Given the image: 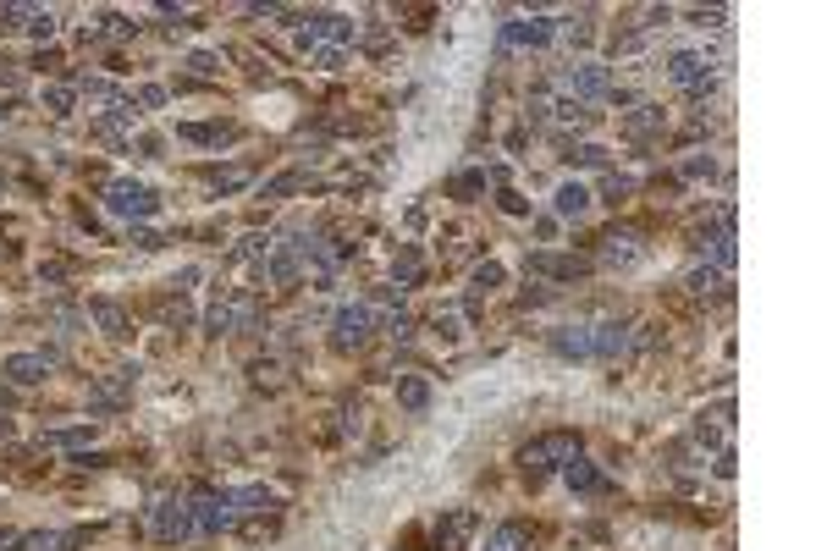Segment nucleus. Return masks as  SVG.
<instances>
[{"label": "nucleus", "mask_w": 827, "mask_h": 551, "mask_svg": "<svg viewBox=\"0 0 827 551\" xmlns=\"http://www.w3.org/2000/svg\"><path fill=\"white\" fill-rule=\"evenodd\" d=\"M551 34H558V22H551V17H519V22H503V34H496V56H508V50H541Z\"/></svg>", "instance_id": "obj_2"}, {"label": "nucleus", "mask_w": 827, "mask_h": 551, "mask_svg": "<svg viewBox=\"0 0 827 551\" xmlns=\"http://www.w3.org/2000/svg\"><path fill=\"white\" fill-rule=\"evenodd\" d=\"M563 89H573L580 99H601V94H612V72L601 61H580V66L563 72Z\"/></svg>", "instance_id": "obj_9"}, {"label": "nucleus", "mask_w": 827, "mask_h": 551, "mask_svg": "<svg viewBox=\"0 0 827 551\" xmlns=\"http://www.w3.org/2000/svg\"><path fill=\"white\" fill-rule=\"evenodd\" d=\"M337 347H359L370 331H375V314H370V304H347V309H337Z\"/></svg>", "instance_id": "obj_12"}, {"label": "nucleus", "mask_w": 827, "mask_h": 551, "mask_svg": "<svg viewBox=\"0 0 827 551\" xmlns=\"http://www.w3.org/2000/svg\"><path fill=\"white\" fill-rule=\"evenodd\" d=\"M138 105H149V111H155V105H166V89H155V83H144V89H138Z\"/></svg>", "instance_id": "obj_41"}, {"label": "nucleus", "mask_w": 827, "mask_h": 551, "mask_svg": "<svg viewBox=\"0 0 827 551\" xmlns=\"http://www.w3.org/2000/svg\"><path fill=\"white\" fill-rule=\"evenodd\" d=\"M667 78L679 89H690V94H706L712 89V61L700 56V50H673L667 56Z\"/></svg>", "instance_id": "obj_5"}, {"label": "nucleus", "mask_w": 827, "mask_h": 551, "mask_svg": "<svg viewBox=\"0 0 827 551\" xmlns=\"http://www.w3.org/2000/svg\"><path fill=\"white\" fill-rule=\"evenodd\" d=\"M392 276H397V287H409V282H419V254H414V248H403V254H397Z\"/></svg>", "instance_id": "obj_29"}, {"label": "nucleus", "mask_w": 827, "mask_h": 551, "mask_svg": "<svg viewBox=\"0 0 827 551\" xmlns=\"http://www.w3.org/2000/svg\"><path fill=\"white\" fill-rule=\"evenodd\" d=\"M573 458H580V436H568V431H551V436H541V441H530L519 453V469L530 474V480H541L546 469H568Z\"/></svg>", "instance_id": "obj_1"}, {"label": "nucleus", "mask_w": 827, "mask_h": 551, "mask_svg": "<svg viewBox=\"0 0 827 551\" xmlns=\"http://www.w3.org/2000/svg\"><path fill=\"white\" fill-rule=\"evenodd\" d=\"M293 188H304V171H287V177H276V182L265 188V198H282V193H293Z\"/></svg>", "instance_id": "obj_35"}, {"label": "nucleus", "mask_w": 827, "mask_h": 551, "mask_svg": "<svg viewBox=\"0 0 827 551\" xmlns=\"http://www.w3.org/2000/svg\"><path fill=\"white\" fill-rule=\"evenodd\" d=\"M474 524H480V518H474L469 508L441 513V518H436V530H431V535H436V551H464V540L474 535Z\"/></svg>", "instance_id": "obj_11"}, {"label": "nucleus", "mask_w": 827, "mask_h": 551, "mask_svg": "<svg viewBox=\"0 0 827 551\" xmlns=\"http://www.w3.org/2000/svg\"><path fill=\"white\" fill-rule=\"evenodd\" d=\"M530 270H541V276H563V282H573V276H585V260H558V254H530Z\"/></svg>", "instance_id": "obj_22"}, {"label": "nucleus", "mask_w": 827, "mask_h": 551, "mask_svg": "<svg viewBox=\"0 0 827 551\" xmlns=\"http://www.w3.org/2000/svg\"><path fill=\"white\" fill-rule=\"evenodd\" d=\"M17 540H22V535H12V530H0V551H17Z\"/></svg>", "instance_id": "obj_46"}, {"label": "nucleus", "mask_w": 827, "mask_h": 551, "mask_svg": "<svg viewBox=\"0 0 827 551\" xmlns=\"http://www.w3.org/2000/svg\"><path fill=\"white\" fill-rule=\"evenodd\" d=\"M72 99H78V89H72V83H50V89H44V111L66 116V111H72Z\"/></svg>", "instance_id": "obj_26"}, {"label": "nucleus", "mask_w": 827, "mask_h": 551, "mask_svg": "<svg viewBox=\"0 0 827 551\" xmlns=\"http://www.w3.org/2000/svg\"><path fill=\"white\" fill-rule=\"evenodd\" d=\"M551 210H558L563 221H580V215L590 210V193H585L580 182H563V188H558V198H551Z\"/></svg>", "instance_id": "obj_19"}, {"label": "nucleus", "mask_w": 827, "mask_h": 551, "mask_svg": "<svg viewBox=\"0 0 827 551\" xmlns=\"http://www.w3.org/2000/svg\"><path fill=\"white\" fill-rule=\"evenodd\" d=\"M227 496H232L238 513H270L276 508V491H265V485H243V491H227Z\"/></svg>", "instance_id": "obj_21"}, {"label": "nucleus", "mask_w": 827, "mask_h": 551, "mask_svg": "<svg viewBox=\"0 0 827 551\" xmlns=\"http://www.w3.org/2000/svg\"><path fill=\"white\" fill-rule=\"evenodd\" d=\"M734 469H739V458L722 446V453H717V474H722V480H734Z\"/></svg>", "instance_id": "obj_42"}, {"label": "nucleus", "mask_w": 827, "mask_h": 551, "mask_svg": "<svg viewBox=\"0 0 827 551\" xmlns=\"http://www.w3.org/2000/svg\"><path fill=\"white\" fill-rule=\"evenodd\" d=\"M635 193V177H607L601 182V198H607V205H618V198H629Z\"/></svg>", "instance_id": "obj_31"}, {"label": "nucleus", "mask_w": 827, "mask_h": 551, "mask_svg": "<svg viewBox=\"0 0 827 551\" xmlns=\"http://www.w3.org/2000/svg\"><path fill=\"white\" fill-rule=\"evenodd\" d=\"M22 28H28L34 39H50L56 34V12H22Z\"/></svg>", "instance_id": "obj_28"}, {"label": "nucleus", "mask_w": 827, "mask_h": 551, "mask_svg": "<svg viewBox=\"0 0 827 551\" xmlns=\"http://www.w3.org/2000/svg\"><path fill=\"white\" fill-rule=\"evenodd\" d=\"M89 314H94L99 325H105L111 337H121V331H128V320H121V309L111 304V298H94V304H89Z\"/></svg>", "instance_id": "obj_24"}, {"label": "nucleus", "mask_w": 827, "mask_h": 551, "mask_svg": "<svg viewBox=\"0 0 827 551\" xmlns=\"http://www.w3.org/2000/svg\"><path fill=\"white\" fill-rule=\"evenodd\" d=\"M503 210H508V215H524V210H530V205H524L519 193H503Z\"/></svg>", "instance_id": "obj_45"}, {"label": "nucleus", "mask_w": 827, "mask_h": 551, "mask_svg": "<svg viewBox=\"0 0 827 551\" xmlns=\"http://www.w3.org/2000/svg\"><path fill=\"white\" fill-rule=\"evenodd\" d=\"M486 551H535V540H530L524 524H496V530L486 535Z\"/></svg>", "instance_id": "obj_18"}, {"label": "nucleus", "mask_w": 827, "mask_h": 551, "mask_svg": "<svg viewBox=\"0 0 827 551\" xmlns=\"http://www.w3.org/2000/svg\"><path fill=\"white\" fill-rule=\"evenodd\" d=\"M183 138H193V144H227V138H238V128H232V121H210V128H183Z\"/></svg>", "instance_id": "obj_25"}, {"label": "nucleus", "mask_w": 827, "mask_h": 551, "mask_svg": "<svg viewBox=\"0 0 827 551\" xmlns=\"http://www.w3.org/2000/svg\"><path fill=\"white\" fill-rule=\"evenodd\" d=\"M657 121H662V111H657V105H640V116L629 121V128H635V133H645V128H657Z\"/></svg>", "instance_id": "obj_40"}, {"label": "nucleus", "mask_w": 827, "mask_h": 551, "mask_svg": "<svg viewBox=\"0 0 827 551\" xmlns=\"http://www.w3.org/2000/svg\"><path fill=\"white\" fill-rule=\"evenodd\" d=\"M105 210H111V215H128V221H144V215L160 210V198L149 193L144 182H111V188H105Z\"/></svg>", "instance_id": "obj_4"}, {"label": "nucleus", "mask_w": 827, "mask_h": 551, "mask_svg": "<svg viewBox=\"0 0 827 551\" xmlns=\"http://www.w3.org/2000/svg\"><path fill=\"white\" fill-rule=\"evenodd\" d=\"M486 188V171H464V177H453V193L469 198V193H480Z\"/></svg>", "instance_id": "obj_33"}, {"label": "nucleus", "mask_w": 827, "mask_h": 551, "mask_svg": "<svg viewBox=\"0 0 827 551\" xmlns=\"http://www.w3.org/2000/svg\"><path fill=\"white\" fill-rule=\"evenodd\" d=\"M149 530H155V540H188L193 535V513L188 502H177V496H166V502H155V513H149Z\"/></svg>", "instance_id": "obj_6"}, {"label": "nucleus", "mask_w": 827, "mask_h": 551, "mask_svg": "<svg viewBox=\"0 0 827 551\" xmlns=\"http://www.w3.org/2000/svg\"><path fill=\"white\" fill-rule=\"evenodd\" d=\"M105 22H111V34H116V39H128V34L138 28V22H128V17H105Z\"/></svg>", "instance_id": "obj_43"}, {"label": "nucleus", "mask_w": 827, "mask_h": 551, "mask_svg": "<svg viewBox=\"0 0 827 551\" xmlns=\"http://www.w3.org/2000/svg\"><path fill=\"white\" fill-rule=\"evenodd\" d=\"M17 546H22V551H61L66 535H56V530H34V535H22Z\"/></svg>", "instance_id": "obj_27"}, {"label": "nucleus", "mask_w": 827, "mask_h": 551, "mask_svg": "<svg viewBox=\"0 0 827 551\" xmlns=\"http://www.w3.org/2000/svg\"><path fill=\"white\" fill-rule=\"evenodd\" d=\"M503 282H508V270H503V265H491V260L474 270V292H491V287H503Z\"/></svg>", "instance_id": "obj_30"}, {"label": "nucleus", "mask_w": 827, "mask_h": 551, "mask_svg": "<svg viewBox=\"0 0 827 551\" xmlns=\"http://www.w3.org/2000/svg\"><path fill=\"white\" fill-rule=\"evenodd\" d=\"M551 353L558 359H590V325H563V331H551Z\"/></svg>", "instance_id": "obj_16"}, {"label": "nucleus", "mask_w": 827, "mask_h": 551, "mask_svg": "<svg viewBox=\"0 0 827 551\" xmlns=\"http://www.w3.org/2000/svg\"><path fill=\"white\" fill-rule=\"evenodd\" d=\"M260 320V304H254V292H232L227 304H215L205 314V331L210 337H227V331H243V325H254Z\"/></svg>", "instance_id": "obj_3"}, {"label": "nucleus", "mask_w": 827, "mask_h": 551, "mask_svg": "<svg viewBox=\"0 0 827 551\" xmlns=\"http://www.w3.org/2000/svg\"><path fill=\"white\" fill-rule=\"evenodd\" d=\"M133 381H138V369H133V364H128V369H111L105 381H99V386L89 392V408H94V414L121 408V403H128V392H133Z\"/></svg>", "instance_id": "obj_8"}, {"label": "nucleus", "mask_w": 827, "mask_h": 551, "mask_svg": "<svg viewBox=\"0 0 827 551\" xmlns=\"http://www.w3.org/2000/svg\"><path fill=\"white\" fill-rule=\"evenodd\" d=\"M690 292H700V298H722V292H729V282H722V270L695 265V270H690Z\"/></svg>", "instance_id": "obj_23"}, {"label": "nucleus", "mask_w": 827, "mask_h": 551, "mask_svg": "<svg viewBox=\"0 0 827 551\" xmlns=\"http://www.w3.org/2000/svg\"><path fill=\"white\" fill-rule=\"evenodd\" d=\"M601 260L607 265H640V237L635 232H607L601 237Z\"/></svg>", "instance_id": "obj_17"}, {"label": "nucleus", "mask_w": 827, "mask_h": 551, "mask_svg": "<svg viewBox=\"0 0 827 551\" xmlns=\"http://www.w3.org/2000/svg\"><path fill=\"white\" fill-rule=\"evenodd\" d=\"M89 436H94V424H89V431H56V436H44V441H50V446H78V441H89Z\"/></svg>", "instance_id": "obj_37"}, {"label": "nucleus", "mask_w": 827, "mask_h": 551, "mask_svg": "<svg viewBox=\"0 0 827 551\" xmlns=\"http://www.w3.org/2000/svg\"><path fill=\"white\" fill-rule=\"evenodd\" d=\"M590 353H601V359H623V353H629V325H623V320L596 325V331H590Z\"/></svg>", "instance_id": "obj_14"}, {"label": "nucleus", "mask_w": 827, "mask_h": 551, "mask_svg": "<svg viewBox=\"0 0 827 551\" xmlns=\"http://www.w3.org/2000/svg\"><path fill=\"white\" fill-rule=\"evenodd\" d=\"M568 160H580V166H607V149H601V144H580Z\"/></svg>", "instance_id": "obj_34"}, {"label": "nucleus", "mask_w": 827, "mask_h": 551, "mask_svg": "<svg viewBox=\"0 0 827 551\" xmlns=\"http://www.w3.org/2000/svg\"><path fill=\"white\" fill-rule=\"evenodd\" d=\"M188 513H193V535H221V530H232V524H238L232 496H199Z\"/></svg>", "instance_id": "obj_7"}, {"label": "nucleus", "mask_w": 827, "mask_h": 551, "mask_svg": "<svg viewBox=\"0 0 827 551\" xmlns=\"http://www.w3.org/2000/svg\"><path fill=\"white\" fill-rule=\"evenodd\" d=\"M558 111H563V121H568V128H590V111L580 105V99H568V105H558Z\"/></svg>", "instance_id": "obj_36"}, {"label": "nucleus", "mask_w": 827, "mask_h": 551, "mask_svg": "<svg viewBox=\"0 0 827 551\" xmlns=\"http://www.w3.org/2000/svg\"><path fill=\"white\" fill-rule=\"evenodd\" d=\"M397 403H403L409 414L431 408V381H425V375H403V381H397Z\"/></svg>", "instance_id": "obj_20"}, {"label": "nucleus", "mask_w": 827, "mask_h": 551, "mask_svg": "<svg viewBox=\"0 0 827 551\" xmlns=\"http://www.w3.org/2000/svg\"><path fill=\"white\" fill-rule=\"evenodd\" d=\"M188 66L199 72V78H215V72H221V56H210V50H193V56H188Z\"/></svg>", "instance_id": "obj_32"}, {"label": "nucleus", "mask_w": 827, "mask_h": 551, "mask_svg": "<svg viewBox=\"0 0 827 551\" xmlns=\"http://www.w3.org/2000/svg\"><path fill=\"white\" fill-rule=\"evenodd\" d=\"M304 39H309L315 50H342L347 39H354V22L337 17V12H315V17H309V28H304Z\"/></svg>", "instance_id": "obj_10"}, {"label": "nucleus", "mask_w": 827, "mask_h": 551, "mask_svg": "<svg viewBox=\"0 0 827 551\" xmlns=\"http://www.w3.org/2000/svg\"><path fill=\"white\" fill-rule=\"evenodd\" d=\"M50 369H56V364H50L44 353H12V359H6V375H12L17 386H39Z\"/></svg>", "instance_id": "obj_15"}, {"label": "nucleus", "mask_w": 827, "mask_h": 551, "mask_svg": "<svg viewBox=\"0 0 827 551\" xmlns=\"http://www.w3.org/2000/svg\"><path fill=\"white\" fill-rule=\"evenodd\" d=\"M436 331L441 337H458V314H436Z\"/></svg>", "instance_id": "obj_44"}, {"label": "nucleus", "mask_w": 827, "mask_h": 551, "mask_svg": "<svg viewBox=\"0 0 827 551\" xmlns=\"http://www.w3.org/2000/svg\"><path fill=\"white\" fill-rule=\"evenodd\" d=\"M210 182H215V188H243L248 171H210Z\"/></svg>", "instance_id": "obj_38"}, {"label": "nucleus", "mask_w": 827, "mask_h": 551, "mask_svg": "<svg viewBox=\"0 0 827 551\" xmlns=\"http://www.w3.org/2000/svg\"><path fill=\"white\" fill-rule=\"evenodd\" d=\"M563 480H568L573 496H607V491H612V480H607V474H601L590 458H573V463L563 469Z\"/></svg>", "instance_id": "obj_13"}, {"label": "nucleus", "mask_w": 827, "mask_h": 551, "mask_svg": "<svg viewBox=\"0 0 827 551\" xmlns=\"http://www.w3.org/2000/svg\"><path fill=\"white\" fill-rule=\"evenodd\" d=\"M315 66L320 72H342V50H315Z\"/></svg>", "instance_id": "obj_39"}]
</instances>
